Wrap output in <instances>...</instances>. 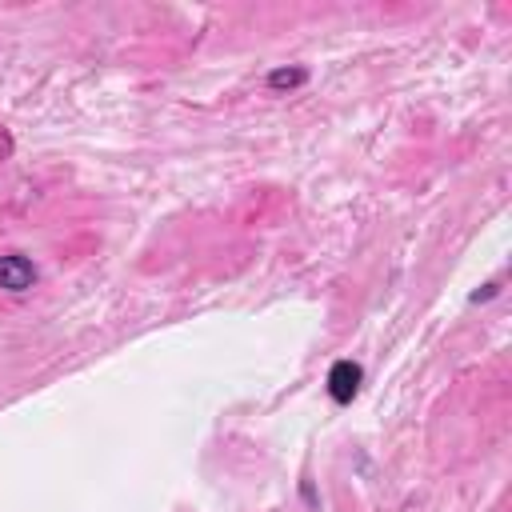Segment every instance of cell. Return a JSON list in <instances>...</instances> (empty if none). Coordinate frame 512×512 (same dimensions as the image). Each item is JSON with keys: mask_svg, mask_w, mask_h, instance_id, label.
Here are the masks:
<instances>
[{"mask_svg": "<svg viewBox=\"0 0 512 512\" xmlns=\"http://www.w3.org/2000/svg\"><path fill=\"white\" fill-rule=\"evenodd\" d=\"M500 292V280H492V284H484V292H472V304H480V300H492Z\"/></svg>", "mask_w": 512, "mask_h": 512, "instance_id": "obj_4", "label": "cell"}, {"mask_svg": "<svg viewBox=\"0 0 512 512\" xmlns=\"http://www.w3.org/2000/svg\"><path fill=\"white\" fill-rule=\"evenodd\" d=\"M304 80H308V72H304V68H272V72H268V88H272V92L300 88Z\"/></svg>", "mask_w": 512, "mask_h": 512, "instance_id": "obj_3", "label": "cell"}, {"mask_svg": "<svg viewBox=\"0 0 512 512\" xmlns=\"http://www.w3.org/2000/svg\"><path fill=\"white\" fill-rule=\"evenodd\" d=\"M360 380H364V368L356 360H336L328 368V396L336 404H352V396L360 392Z\"/></svg>", "mask_w": 512, "mask_h": 512, "instance_id": "obj_1", "label": "cell"}, {"mask_svg": "<svg viewBox=\"0 0 512 512\" xmlns=\"http://www.w3.org/2000/svg\"><path fill=\"white\" fill-rule=\"evenodd\" d=\"M36 284V264L20 252H4L0 256V288L4 292H28Z\"/></svg>", "mask_w": 512, "mask_h": 512, "instance_id": "obj_2", "label": "cell"}, {"mask_svg": "<svg viewBox=\"0 0 512 512\" xmlns=\"http://www.w3.org/2000/svg\"><path fill=\"white\" fill-rule=\"evenodd\" d=\"M8 152H12V140H8V132H4V128H0V160H4V156H8Z\"/></svg>", "mask_w": 512, "mask_h": 512, "instance_id": "obj_5", "label": "cell"}]
</instances>
